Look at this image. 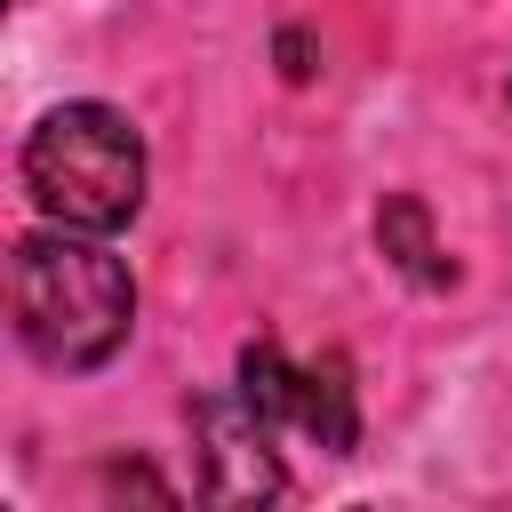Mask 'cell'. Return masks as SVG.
<instances>
[{
    "label": "cell",
    "instance_id": "cell-5",
    "mask_svg": "<svg viewBox=\"0 0 512 512\" xmlns=\"http://www.w3.org/2000/svg\"><path fill=\"white\" fill-rule=\"evenodd\" d=\"M376 240H384V256L416 280V288H440L448 280V256H440V240H432V216H424V200H408V192H392L384 208H376Z\"/></svg>",
    "mask_w": 512,
    "mask_h": 512
},
{
    "label": "cell",
    "instance_id": "cell-2",
    "mask_svg": "<svg viewBox=\"0 0 512 512\" xmlns=\"http://www.w3.org/2000/svg\"><path fill=\"white\" fill-rule=\"evenodd\" d=\"M24 192L48 224L120 232L144 208V136L112 104H56L24 136Z\"/></svg>",
    "mask_w": 512,
    "mask_h": 512
},
{
    "label": "cell",
    "instance_id": "cell-4",
    "mask_svg": "<svg viewBox=\"0 0 512 512\" xmlns=\"http://www.w3.org/2000/svg\"><path fill=\"white\" fill-rule=\"evenodd\" d=\"M192 464H200V496L208 504H272L288 488L280 472V432L272 416L232 384V392H200L192 400Z\"/></svg>",
    "mask_w": 512,
    "mask_h": 512
},
{
    "label": "cell",
    "instance_id": "cell-3",
    "mask_svg": "<svg viewBox=\"0 0 512 512\" xmlns=\"http://www.w3.org/2000/svg\"><path fill=\"white\" fill-rule=\"evenodd\" d=\"M240 392L272 416V432H296L328 456H352V440H360V400H352L344 352L288 360L280 344H248L240 352Z\"/></svg>",
    "mask_w": 512,
    "mask_h": 512
},
{
    "label": "cell",
    "instance_id": "cell-1",
    "mask_svg": "<svg viewBox=\"0 0 512 512\" xmlns=\"http://www.w3.org/2000/svg\"><path fill=\"white\" fill-rule=\"evenodd\" d=\"M8 312H16V336L40 368L80 376V368H104L128 344L136 280L96 232L48 224V232H24L16 256H8Z\"/></svg>",
    "mask_w": 512,
    "mask_h": 512
}]
</instances>
